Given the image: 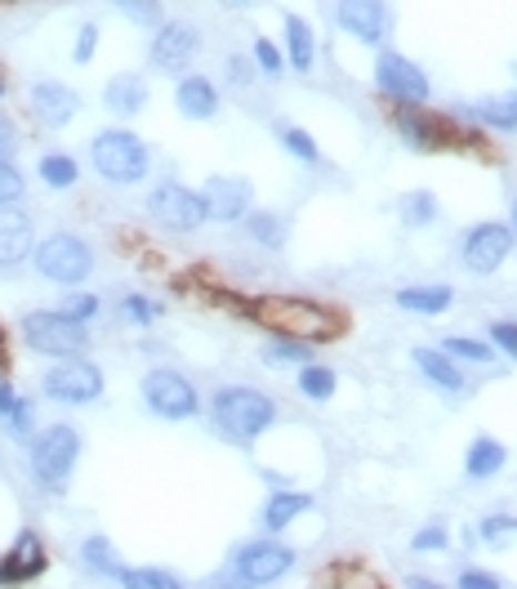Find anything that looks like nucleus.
I'll list each match as a JSON object with an SVG mask.
<instances>
[{
    "label": "nucleus",
    "mask_w": 517,
    "mask_h": 589,
    "mask_svg": "<svg viewBox=\"0 0 517 589\" xmlns=\"http://www.w3.org/2000/svg\"><path fill=\"white\" fill-rule=\"evenodd\" d=\"M245 318H254L258 327H268L273 336L286 340H304V345H322L344 336V313L317 300H304V294H254V300L241 305Z\"/></svg>",
    "instance_id": "1"
},
{
    "label": "nucleus",
    "mask_w": 517,
    "mask_h": 589,
    "mask_svg": "<svg viewBox=\"0 0 517 589\" xmlns=\"http://www.w3.org/2000/svg\"><path fill=\"white\" fill-rule=\"evenodd\" d=\"M210 416H214V429L227 438V442H254L258 433H268L273 420H277V402L268 393H258L250 385H223L214 398H210Z\"/></svg>",
    "instance_id": "2"
},
{
    "label": "nucleus",
    "mask_w": 517,
    "mask_h": 589,
    "mask_svg": "<svg viewBox=\"0 0 517 589\" xmlns=\"http://www.w3.org/2000/svg\"><path fill=\"white\" fill-rule=\"evenodd\" d=\"M90 161H94V170L108 179V183H116V188H130V183H143L148 179V143L139 139V134H130V130H103V134H94V143H90Z\"/></svg>",
    "instance_id": "3"
},
{
    "label": "nucleus",
    "mask_w": 517,
    "mask_h": 589,
    "mask_svg": "<svg viewBox=\"0 0 517 589\" xmlns=\"http://www.w3.org/2000/svg\"><path fill=\"white\" fill-rule=\"evenodd\" d=\"M23 340L45 358H81L90 349L85 322L68 318L63 309H37L23 318Z\"/></svg>",
    "instance_id": "4"
},
{
    "label": "nucleus",
    "mask_w": 517,
    "mask_h": 589,
    "mask_svg": "<svg viewBox=\"0 0 517 589\" xmlns=\"http://www.w3.org/2000/svg\"><path fill=\"white\" fill-rule=\"evenodd\" d=\"M32 263L41 277H50L59 286H81L94 272V250L72 232H54L32 246Z\"/></svg>",
    "instance_id": "5"
},
{
    "label": "nucleus",
    "mask_w": 517,
    "mask_h": 589,
    "mask_svg": "<svg viewBox=\"0 0 517 589\" xmlns=\"http://www.w3.org/2000/svg\"><path fill=\"white\" fill-rule=\"evenodd\" d=\"M77 460H81V433H77L72 425H50V429L32 442V478H37L41 487H54V491H59V487L72 478Z\"/></svg>",
    "instance_id": "6"
},
{
    "label": "nucleus",
    "mask_w": 517,
    "mask_h": 589,
    "mask_svg": "<svg viewBox=\"0 0 517 589\" xmlns=\"http://www.w3.org/2000/svg\"><path fill=\"white\" fill-rule=\"evenodd\" d=\"M143 402L161 420H192L201 411V398H196L192 380L179 376V371H165V367L143 376Z\"/></svg>",
    "instance_id": "7"
},
{
    "label": "nucleus",
    "mask_w": 517,
    "mask_h": 589,
    "mask_svg": "<svg viewBox=\"0 0 517 589\" xmlns=\"http://www.w3.org/2000/svg\"><path fill=\"white\" fill-rule=\"evenodd\" d=\"M148 214L165 232H196L205 223V201H201V192H192L183 183H156L148 192Z\"/></svg>",
    "instance_id": "8"
},
{
    "label": "nucleus",
    "mask_w": 517,
    "mask_h": 589,
    "mask_svg": "<svg viewBox=\"0 0 517 589\" xmlns=\"http://www.w3.org/2000/svg\"><path fill=\"white\" fill-rule=\"evenodd\" d=\"M41 389H45V398H54V402L85 407V402L103 398V371H99L94 362H85V358H63L59 367L45 371Z\"/></svg>",
    "instance_id": "9"
},
{
    "label": "nucleus",
    "mask_w": 517,
    "mask_h": 589,
    "mask_svg": "<svg viewBox=\"0 0 517 589\" xmlns=\"http://www.w3.org/2000/svg\"><path fill=\"white\" fill-rule=\"evenodd\" d=\"M295 567V549L277 545V540H250L245 549H236V580L245 589L254 585H273Z\"/></svg>",
    "instance_id": "10"
},
{
    "label": "nucleus",
    "mask_w": 517,
    "mask_h": 589,
    "mask_svg": "<svg viewBox=\"0 0 517 589\" xmlns=\"http://www.w3.org/2000/svg\"><path fill=\"white\" fill-rule=\"evenodd\" d=\"M375 86H379L388 99H397L402 108L428 99V77H424V68L410 63L406 54H379V63H375Z\"/></svg>",
    "instance_id": "11"
},
{
    "label": "nucleus",
    "mask_w": 517,
    "mask_h": 589,
    "mask_svg": "<svg viewBox=\"0 0 517 589\" xmlns=\"http://www.w3.org/2000/svg\"><path fill=\"white\" fill-rule=\"evenodd\" d=\"M335 23L362 46H384V37L393 28V14H388L384 0H339Z\"/></svg>",
    "instance_id": "12"
},
{
    "label": "nucleus",
    "mask_w": 517,
    "mask_h": 589,
    "mask_svg": "<svg viewBox=\"0 0 517 589\" xmlns=\"http://www.w3.org/2000/svg\"><path fill=\"white\" fill-rule=\"evenodd\" d=\"M201 54V32L192 23H161L156 41H152V63L170 77H183L192 68V59Z\"/></svg>",
    "instance_id": "13"
},
{
    "label": "nucleus",
    "mask_w": 517,
    "mask_h": 589,
    "mask_svg": "<svg viewBox=\"0 0 517 589\" xmlns=\"http://www.w3.org/2000/svg\"><path fill=\"white\" fill-rule=\"evenodd\" d=\"M45 567H50L45 540H41L37 531H19L14 545L0 553V585H28V580H37Z\"/></svg>",
    "instance_id": "14"
},
{
    "label": "nucleus",
    "mask_w": 517,
    "mask_h": 589,
    "mask_svg": "<svg viewBox=\"0 0 517 589\" xmlns=\"http://www.w3.org/2000/svg\"><path fill=\"white\" fill-rule=\"evenodd\" d=\"M28 103H32V117L45 126V130H63L77 112H81V94L63 81H37L28 90Z\"/></svg>",
    "instance_id": "15"
},
{
    "label": "nucleus",
    "mask_w": 517,
    "mask_h": 589,
    "mask_svg": "<svg viewBox=\"0 0 517 589\" xmlns=\"http://www.w3.org/2000/svg\"><path fill=\"white\" fill-rule=\"evenodd\" d=\"M201 201H205V219H214V223H236V219L250 214V183H245V179L214 174V179H205Z\"/></svg>",
    "instance_id": "16"
},
{
    "label": "nucleus",
    "mask_w": 517,
    "mask_h": 589,
    "mask_svg": "<svg viewBox=\"0 0 517 589\" xmlns=\"http://www.w3.org/2000/svg\"><path fill=\"white\" fill-rule=\"evenodd\" d=\"M508 254H513V232L504 223H477L464 237V263L473 272H495Z\"/></svg>",
    "instance_id": "17"
},
{
    "label": "nucleus",
    "mask_w": 517,
    "mask_h": 589,
    "mask_svg": "<svg viewBox=\"0 0 517 589\" xmlns=\"http://www.w3.org/2000/svg\"><path fill=\"white\" fill-rule=\"evenodd\" d=\"M32 219L19 210V206H6L0 210V268H19L32 259Z\"/></svg>",
    "instance_id": "18"
},
{
    "label": "nucleus",
    "mask_w": 517,
    "mask_h": 589,
    "mask_svg": "<svg viewBox=\"0 0 517 589\" xmlns=\"http://www.w3.org/2000/svg\"><path fill=\"white\" fill-rule=\"evenodd\" d=\"M174 108H179V117H187V121H210L214 112H219V90H214V81L210 77H183L179 86H174Z\"/></svg>",
    "instance_id": "19"
},
{
    "label": "nucleus",
    "mask_w": 517,
    "mask_h": 589,
    "mask_svg": "<svg viewBox=\"0 0 517 589\" xmlns=\"http://www.w3.org/2000/svg\"><path fill=\"white\" fill-rule=\"evenodd\" d=\"M148 94L152 90H148V81L139 72H121V77H112L103 86V108L116 112V117H139L148 108Z\"/></svg>",
    "instance_id": "20"
},
{
    "label": "nucleus",
    "mask_w": 517,
    "mask_h": 589,
    "mask_svg": "<svg viewBox=\"0 0 517 589\" xmlns=\"http://www.w3.org/2000/svg\"><path fill=\"white\" fill-rule=\"evenodd\" d=\"M397 130L406 134V143H410L415 152H437V148L446 143V126H442L437 117L419 112V103H406V108L397 112Z\"/></svg>",
    "instance_id": "21"
},
{
    "label": "nucleus",
    "mask_w": 517,
    "mask_h": 589,
    "mask_svg": "<svg viewBox=\"0 0 517 589\" xmlns=\"http://www.w3.org/2000/svg\"><path fill=\"white\" fill-rule=\"evenodd\" d=\"M397 305H402L406 313L437 318V313H446V309L455 305V290H450V286H406V290H397Z\"/></svg>",
    "instance_id": "22"
},
{
    "label": "nucleus",
    "mask_w": 517,
    "mask_h": 589,
    "mask_svg": "<svg viewBox=\"0 0 517 589\" xmlns=\"http://www.w3.org/2000/svg\"><path fill=\"white\" fill-rule=\"evenodd\" d=\"M313 59H317V41H313L308 19L286 14V63L295 72H313Z\"/></svg>",
    "instance_id": "23"
},
{
    "label": "nucleus",
    "mask_w": 517,
    "mask_h": 589,
    "mask_svg": "<svg viewBox=\"0 0 517 589\" xmlns=\"http://www.w3.org/2000/svg\"><path fill=\"white\" fill-rule=\"evenodd\" d=\"M504 460H508V451H504V442H495V438H473V447H468V456H464V473L468 478H477V482H486V478H495L499 469H504Z\"/></svg>",
    "instance_id": "24"
},
{
    "label": "nucleus",
    "mask_w": 517,
    "mask_h": 589,
    "mask_svg": "<svg viewBox=\"0 0 517 589\" xmlns=\"http://www.w3.org/2000/svg\"><path fill=\"white\" fill-rule=\"evenodd\" d=\"M415 367L424 371V380H433V385H437V389H446V393H459V389H464L459 367H455L442 349H415Z\"/></svg>",
    "instance_id": "25"
},
{
    "label": "nucleus",
    "mask_w": 517,
    "mask_h": 589,
    "mask_svg": "<svg viewBox=\"0 0 517 589\" xmlns=\"http://www.w3.org/2000/svg\"><path fill=\"white\" fill-rule=\"evenodd\" d=\"M313 509V496H304V491H277L268 505H264V527L268 531H286L300 513H308Z\"/></svg>",
    "instance_id": "26"
},
{
    "label": "nucleus",
    "mask_w": 517,
    "mask_h": 589,
    "mask_svg": "<svg viewBox=\"0 0 517 589\" xmlns=\"http://www.w3.org/2000/svg\"><path fill=\"white\" fill-rule=\"evenodd\" d=\"M0 420L10 425L14 438H28V433H32V402L19 398V389H14L6 376H0Z\"/></svg>",
    "instance_id": "27"
},
{
    "label": "nucleus",
    "mask_w": 517,
    "mask_h": 589,
    "mask_svg": "<svg viewBox=\"0 0 517 589\" xmlns=\"http://www.w3.org/2000/svg\"><path fill=\"white\" fill-rule=\"evenodd\" d=\"M481 126H495V130H517V94H495V99H477L468 108Z\"/></svg>",
    "instance_id": "28"
},
{
    "label": "nucleus",
    "mask_w": 517,
    "mask_h": 589,
    "mask_svg": "<svg viewBox=\"0 0 517 589\" xmlns=\"http://www.w3.org/2000/svg\"><path fill=\"white\" fill-rule=\"evenodd\" d=\"M37 174H41V183H45V188L63 192V188H72V183L81 179V166H77L68 152H45V157H41V166H37Z\"/></svg>",
    "instance_id": "29"
},
{
    "label": "nucleus",
    "mask_w": 517,
    "mask_h": 589,
    "mask_svg": "<svg viewBox=\"0 0 517 589\" xmlns=\"http://www.w3.org/2000/svg\"><path fill=\"white\" fill-rule=\"evenodd\" d=\"M121 585L125 589H187L174 571H161V567H125L121 571Z\"/></svg>",
    "instance_id": "30"
},
{
    "label": "nucleus",
    "mask_w": 517,
    "mask_h": 589,
    "mask_svg": "<svg viewBox=\"0 0 517 589\" xmlns=\"http://www.w3.org/2000/svg\"><path fill=\"white\" fill-rule=\"evenodd\" d=\"M245 228H250V237L258 241V246H286V223L273 214V210H250V219H245Z\"/></svg>",
    "instance_id": "31"
},
{
    "label": "nucleus",
    "mask_w": 517,
    "mask_h": 589,
    "mask_svg": "<svg viewBox=\"0 0 517 589\" xmlns=\"http://www.w3.org/2000/svg\"><path fill=\"white\" fill-rule=\"evenodd\" d=\"M81 558H85V567H94L99 576H112V580H121V571H125L121 558L112 553V545H108L103 536H90L85 549H81Z\"/></svg>",
    "instance_id": "32"
},
{
    "label": "nucleus",
    "mask_w": 517,
    "mask_h": 589,
    "mask_svg": "<svg viewBox=\"0 0 517 589\" xmlns=\"http://www.w3.org/2000/svg\"><path fill=\"white\" fill-rule=\"evenodd\" d=\"M335 371L331 367H317V362H308L304 371H300V389H304V398H313V402H326V398H335Z\"/></svg>",
    "instance_id": "33"
},
{
    "label": "nucleus",
    "mask_w": 517,
    "mask_h": 589,
    "mask_svg": "<svg viewBox=\"0 0 517 589\" xmlns=\"http://www.w3.org/2000/svg\"><path fill=\"white\" fill-rule=\"evenodd\" d=\"M481 545H490V549H513V545H517V518H513V513H490V518H481Z\"/></svg>",
    "instance_id": "34"
},
{
    "label": "nucleus",
    "mask_w": 517,
    "mask_h": 589,
    "mask_svg": "<svg viewBox=\"0 0 517 589\" xmlns=\"http://www.w3.org/2000/svg\"><path fill=\"white\" fill-rule=\"evenodd\" d=\"M264 358H268V367H291V362H313V349H308L304 340H286V336H277V340L264 349Z\"/></svg>",
    "instance_id": "35"
},
{
    "label": "nucleus",
    "mask_w": 517,
    "mask_h": 589,
    "mask_svg": "<svg viewBox=\"0 0 517 589\" xmlns=\"http://www.w3.org/2000/svg\"><path fill=\"white\" fill-rule=\"evenodd\" d=\"M134 28H161V0H112Z\"/></svg>",
    "instance_id": "36"
},
{
    "label": "nucleus",
    "mask_w": 517,
    "mask_h": 589,
    "mask_svg": "<svg viewBox=\"0 0 517 589\" xmlns=\"http://www.w3.org/2000/svg\"><path fill=\"white\" fill-rule=\"evenodd\" d=\"M282 143H286V152H291V157H300V161H308V166H317V161H322L317 139H313L308 130H300V126H286V130H282Z\"/></svg>",
    "instance_id": "37"
},
{
    "label": "nucleus",
    "mask_w": 517,
    "mask_h": 589,
    "mask_svg": "<svg viewBox=\"0 0 517 589\" xmlns=\"http://www.w3.org/2000/svg\"><path fill=\"white\" fill-rule=\"evenodd\" d=\"M402 214H406V223H415V228L433 223V219H437V201H433V192H410V197L402 201Z\"/></svg>",
    "instance_id": "38"
},
{
    "label": "nucleus",
    "mask_w": 517,
    "mask_h": 589,
    "mask_svg": "<svg viewBox=\"0 0 517 589\" xmlns=\"http://www.w3.org/2000/svg\"><path fill=\"white\" fill-rule=\"evenodd\" d=\"M23 174H19V166L14 161H0V210L6 206H19L23 201Z\"/></svg>",
    "instance_id": "39"
},
{
    "label": "nucleus",
    "mask_w": 517,
    "mask_h": 589,
    "mask_svg": "<svg viewBox=\"0 0 517 589\" xmlns=\"http://www.w3.org/2000/svg\"><path fill=\"white\" fill-rule=\"evenodd\" d=\"M250 54H254V63H258V72H264V77H282V68H286V54H282L273 41H264V37H258V41L250 46Z\"/></svg>",
    "instance_id": "40"
},
{
    "label": "nucleus",
    "mask_w": 517,
    "mask_h": 589,
    "mask_svg": "<svg viewBox=\"0 0 517 589\" xmlns=\"http://www.w3.org/2000/svg\"><path fill=\"white\" fill-rule=\"evenodd\" d=\"M442 353H446V358H468V362H490V358H495V349L481 345V340H446Z\"/></svg>",
    "instance_id": "41"
},
{
    "label": "nucleus",
    "mask_w": 517,
    "mask_h": 589,
    "mask_svg": "<svg viewBox=\"0 0 517 589\" xmlns=\"http://www.w3.org/2000/svg\"><path fill=\"white\" fill-rule=\"evenodd\" d=\"M121 313L130 318V322H139V327H148V322H156V305L152 300H143V294H125V300H121Z\"/></svg>",
    "instance_id": "42"
},
{
    "label": "nucleus",
    "mask_w": 517,
    "mask_h": 589,
    "mask_svg": "<svg viewBox=\"0 0 517 589\" xmlns=\"http://www.w3.org/2000/svg\"><path fill=\"white\" fill-rule=\"evenodd\" d=\"M63 313L77 318V322H90V318L99 313V300H94V294H68V300H63Z\"/></svg>",
    "instance_id": "43"
},
{
    "label": "nucleus",
    "mask_w": 517,
    "mask_h": 589,
    "mask_svg": "<svg viewBox=\"0 0 517 589\" xmlns=\"http://www.w3.org/2000/svg\"><path fill=\"white\" fill-rule=\"evenodd\" d=\"M94 50H99V28H94V23H85V28L77 32V50H72V63H90V59H94Z\"/></svg>",
    "instance_id": "44"
},
{
    "label": "nucleus",
    "mask_w": 517,
    "mask_h": 589,
    "mask_svg": "<svg viewBox=\"0 0 517 589\" xmlns=\"http://www.w3.org/2000/svg\"><path fill=\"white\" fill-rule=\"evenodd\" d=\"M14 152H19V126L0 112V161H14Z\"/></svg>",
    "instance_id": "45"
},
{
    "label": "nucleus",
    "mask_w": 517,
    "mask_h": 589,
    "mask_svg": "<svg viewBox=\"0 0 517 589\" xmlns=\"http://www.w3.org/2000/svg\"><path fill=\"white\" fill-rule=\"evenodd\" d=\"M490 340H495V349H504L508 358H517V322H495L490 327Z\"/></svg>",
    "instance_id": "46"
},
{
    "label": "nucleus",
    "mask_w": 517,
    "mask_h": 589,
    "mask_svg": "<svg viewBox=\"0 0 517 589\" xmlns=\"http://www.w3.org/2000/svg\"><path fill=\"white\" fill-rule=\"evenodd\" d=\"M410 549H419V553H433V549H446V527H424L415 540H410Z\"/></svg>",
    "instance_id": "47"
},
{
    "label": "nucleus",
    "mask_w": 517,
    "mask_h": 589,
    "mask_svg": "<svg viewBox=\"0 0 517 589\" xmlns=\"http://www.w3.org/2000/svg\"><path fill=\"white\" fill-rule=\"evenodd\" d=\"M459 589H499V576H490L481 567H468V571H459Z\"/></svg>",
    "instance_id": "48"
},
{
    "label": "nucleus",
    "mask_w": 517,
    "mask_h": 589,
    "mask_svg": "<svg viewBox=\"0 0 517 589\" xmlns=\"http://www.w3.org/2000/svg\"><path fill=\"white\" fill-rule=\"evenodd\" d=\"M227 72H232V86H250V77H254L245 59H227Z\"/></svg>",
    "instance_id": "49"
},
{
    "label": "nucleus",
    "mask_w": 517,
    "mask_h": 589,
    "mask_svg": "<svg viewBox=\"0 0 517 589\" xmlns=\"http://www.w3.org/2000/svg\"><path fill=\"white\" fill-rule=\"evenodd\" d=\"M406 589H442V585H437V580H428V576H410V580H406Z\"/></svg>",
    "instance_id": "50"
},
{
    "label": "nucleus",
    "mask_w": 517,
    "mask_h": 589,
    "mask_svg": "<svg viewBox=\"0 0 517 589\" xmlns=\"http://www.w3.org/2000/svg\"><path fill=\"white\" fill-rule=\"evenodd\" d=\"M210 589H245L241 580H227V576H219V580H210Z\"/></svg>",
    "instance_id": "51"
},
{
    "label": "nucleus",
    "mask_w": 517,
    "mask_h": 589,
    "mask_svg": "<svg viewBox=\"0 0 517 589\" xmlns=\"http://www.w3.org/2000/svg\"><path fill=\"white\" fill-rule=\"evenodd\" d=\"M10 94V81H6V72H0V99H6Z\"/></svg>",
    "instance_id": "52"
},
{
    "label": "nucleus",
    "mask_w": 517,
    "mask_h": 589,
    "mask_svg": "<svg viewBox=\"0 0 517 589\" xmlns=\"http://www.w3.org/2000/svg\"><path fill=\"white\" fill-rule=\"evenodd\" d=\"M508 232H513V241H517V206H513V228H508Z\"/></svg>",
    "instance_id": "53"
},
{
    "label": "nucleus",
    "mask_w": 517,
    "mask_h": 589,
    "mask_svg": "<svg viewBox=\"0 0 517 589\" xmlns=\"http://www.w3.org/2000/svg\"><path fill=\"white\" fill-rule=\"evenodd\" d=\"M0 358H6V327H0Z\"/></svg>",
    "instance_id": "54"
},
{
    "label": "nucleus",
    "mask_w": 517,
    "mask_h": 589,
    "mask_svg": "<svg viewBox=\"0 0 517 589\" xmlns=\"http://www.w3.org/2000/svg\"><path fill=\"white\" fill-rule=\"evenodd\" d=\"M236 6H250V0H236Z\"/></svg>",
    "instance_id": "55"
}]
</instances>
